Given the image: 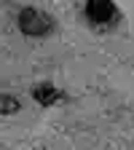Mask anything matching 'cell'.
<instances>
[{"mask_svg":"<svg viewBox=\"0 0 134 150\" xmlns=\"http://www.w3.org/2000/svg\"><path fill=\"white\" fill-rule=\"evenodd\" d=\"M32 99H35L38 105L48 107V105H54V102H59V99H62V91H59V88H54L51 83H38V86L32 88Z\"/></svg>","mask_w":134,"mask_h":150,"instance_id":"3957f363","label":"cell"},{"mask_svg":"<svg viewBox=\"0 0 134 150\" xmlns=\"http://www.w3.org/2000/svg\"><path fill=\"white\" fill-rule=\"evenodd\" d=\"M86 16L97 27H110L118 22V8L113 0H89L86 3Z\"/></svg>","mask_w":134,"mask_h":150,"instance_id":"7a4b0ae2","label":"cell"},{"mask_svg":"<svg viewBox=\"0 0 134 150\" xmlns=\"http://www.w3.org/2000/svg\"><path fill=\"white\" fill-rule=\"evenodd\" d=\"M19 30L30 38H46L54 30V22L38 8H22L19 11Z\"/></svg>","mask_w":134,"mask_h":150,"instance_id":"6da1fadb","label":"cell"},{"mask_svg":"<svg viewBox=\"0 0 134 150\" xmlns=\"http://www.w3.org/2000/svg\"><path fill=\"white\" fill-rule=\"evenodd\" d=\"M19 107L22 105H19L16 97H11V94H3V97H0V112H3V115H13Z\"/></svg>","mask_w":134,"mask_h":150,"instance_id":"277c9868","label":"cell"}]
</instances>
